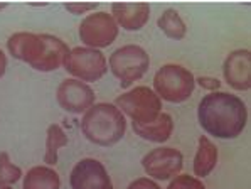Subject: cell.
Here are the masks:
<instances>
[{
    "instance_id": "cell-4",
    "label": "cell",
    "mask_w": 251,
    "mask_h": 189,
    "mask_svg": "<svg viewBox=\"0 0 251 189\" xmlns=\"http://www.w3.org/2000/svg\"><path fill=\"white\" fill-rule=\"evenodd\" d=\"M110 69L123 88H128L135 81L144 78L150 68V56L142 46L126 44L118 48L110 56Z\"/></svg>"
},
{
    "instance_id": "cell-14",
    "label": "cell",
    "mask_w": 251,
    "mask_h": 189,
    "mask_svg": "<svg viewBox=\"0 0 251 189\" xmlns=\"http://www.w3.org/2000/svg\"><path fill=\"white\" fill-rule=\"evenodd\" d=\"M133 132L142 137L144 140L155 142V144H164L171 138L174 132V120L169 113H160L159 117L150 123H133Z\"/></svg>"
},
{
    "instance_id": "cell-1",
    "label": "cell",
    "mask_w": 251,
    "mask_h": 189,
    "mask_svg": "<svg viewBox=\"0 0 251 189\" xmlns=\"http://www.w3.org/2000/svg\"><path fill=\"white\" fill-rule=\"evenodd\" d=\"M199 123L216 138H236L248 123V110L239 96L226 91H211L199 102Z\"/></svg>"
},
{
    "instance_id": "cell-8",
    "label": "cell",
    "mask_w": 251,
    "mask_h": 189,
    "mask_svg": "<svg viewBox=\"0 0 251 189\" xmlns=\"http://www.w3.org/2000/svg\"><path fill=\"white\" fill-rule=\"evenodd\" d=\"M142 165L149 177L167 181L171 177L179 176L184 165V157L180 150L174 147H157L145 154L142 159Z\"/></svg>"
},
{
    "instance_id": "cell-10",
    "label": "cell",
    "mask_w": 251,
    "mask_h": 189,
    "mask_svg": "<svg viewBox=\"0 0 251 189\" xmlns=\"http://www.w3.org/2000/svg\"><path fill=\"white\" fill-rule=\"evenodd\" d=\"M56 100L64 111L79 115L95 105V91L90 84L79 80H64L57 86Z\"/></svg>"
},
{
    "instance_id": "cell-7",
    "label": "cell",
    "mask_w": 251,
    "mask_h": 189,
    "mask_svg": "<svg viewBox=\"0 0 251 189\" xmlns=\"http://www.w3.org/2000/svg\"><path fill=\"white\" fill-rule=\"evenodd\" d=\"M118 24L111 14L108 12H93L81 21L79 24V39L86 48L103 49L108 48L118 37Z\"/></svg>"
},
{
    "instance_id": "cell-18",
    "label": "cell",
    "mask_w": 251,
    "mask_h": 189,
    "mask_svg": "<svg viewBox=\"0 0 251 189\" xmlns=\"http://www.w3.org/2000/svg\"><path fill=\"white\" fill-rule=\"evenodd\" d=\"M69 138L66 132L61 129V125L52 123L48 127L46 132V152H44V162L48 165H56L57 164V154L59 149H63L64 145H68Z\"/></svg>"
},
{
    "instance_id": "cell-2",
    "label": "cell",
    "mask_w": 251,
    "mask_h": 189,
    "mask_svg": "<svg viewBox=\"0 0 251 189\" xmlns=\"http://www.w3.org/2000/svg\"><path fill=\"white\" fill-rule=\"evenodd\" d=\"M81 130L91 144L110 147L125 137V115L113 103H95L84 111Z\"/></svg>"
},
{
    "instance_id": "cell-15",
    "label": "cell",
    "mask_w": 251,
    "mask_h": 189,
    "mask_svg": "<svg viewBox=\"0 0 251 189\" xmlns=\"http://www.w3.org/2000/svg\"><path fill=\"white\" fill-rule=\"evenodd\" d=\"M44 41H46V51L42 59L39 61V64L36 66V71L51 73L59 69L64 64V59H66V56L69 54V48L59 37L51 36V34H44Z\"/></svg>"
},
{
    "instance_id": "cell-11",
    "label": "cell",
    "mask_w": 251,
    "mask_h": 189,
    "mask_svg": "<svg viewBox=\"0 0 251 189\" xmlns=\"http://www.w3.org/2000/svg\"><path fill=\"white\" fill-rule=\"evenodd\" d=\"M7 49L15 59L24 61V63L36 69L46 51L44 34L15 32L7 41Z\"/></svg>"
},
{
    "instance_id": "cell-16",
    "label": "cell",
    "mask_w": 251,
    "mask_h": 189,
    "mask_svg": "<svg viewBox=\"0 0 251 189\" xmlns=\"http://www.w3.org/2000/svg\"><path fill=\"white\" fill-rule=\"evenodd\" d=\"M24 189H59L61 177L49 165H36L30 167L24 176Z\"/></svg>"
},
{
    "instance_id": "cell-13",
    "label": "cell",
    "mask_w": 251,
    "mask_h": 189,
    "mask_svg": "<svg viewBox=\"0 0 251 189\" xmlns=\"http://www.w3.org/2000/svg\"><path fill=\"white\" fill-rule=\"evenodd\" d=\"M111 17L125 30H140L150 19L149 3H113Z\"/></svg>"
},
{
    "instance_id": "cell-26",
    "label": "cell",
    "mask_w": 251,
    "mask_h": 189,
    "mask_svg": "<svg viewBox=\"0 0 251 189\" xmlns=\"http://www.w3.org/2000/svg\"><path fill=\"white\" fill-rule=\"evenodd\" d=\"M7 7V3H0V10H3Z\"/></svg>"
},
{
    "instance_id": "cell-24",
    "label": "cell",
    "mask_w": 251,
    "mask_h": 189,
    "mask_svg": "<svg viewBox=\"0 0 251 189\" xmlns=\"http://www.w3.org/2000/svg\"><path fill=\"white\" fill-rule=\"evenodd\" d=\"M96 7H98V3H66L64 9L69 10L71 14L81 15V14L90 12V10H95Z\"/></svg>"
},
{
    "instance_id": "cell-21",
    "label": "cell",
    "mask_w": 251,
    "mask_h": 189,
    "mask_svg": "<svg viewBox=\"0 0 251 189\" xmlns=\"http://www.w3.org/2000/svg\"><path fill=\"white\" fill-rule=\"evenodd\" d=\"M167 189H206V186H204L202 181H201L199 177L189 176V174H180V176L174 177Z\"/></svg>"
},
{
    "instance_id": "cell-19",
    "label": "cell",
    "mask_w": 251,
    "mask_h": 189,
    "mask_svg": "<svg viewBox=\"0 0 251 189\" xmlns=\"http://www.w3.org/2000/svg\"><path fill=\"white\" fill-rule=\"evenodd\" d=\"M160 30L165 34L167 37H171L174 41H180L185 37L187 34V27H185V22L182 21V17L179 15L176 9H167L164 14L159 17L157 21Z\"/></svg>"
},
{
    "instance_id": "cell-5",
    "label": "cell",
    "mask_w": 251,
    "mask_h": 189,
    "mask_svg": "<svg viewBox=\"0 0 251 189\" xmlns=\"http://www.w3.org/2000/svg\"><path fill=\"white\" fill-rule=\"evenodd\" d=\"M113 105L122 113L128 115L133 123H150L162 113V100L149 86H135L117 96Z\"/></svg>"
},
{
    "instance_id": "cell-23",
    "label": "cell",
    "mask_w": 251,
    "mask_h": 189,
    "mask_svg": "<svg viewBox=\"0 0 251 189\" xmlns=\"http://www.w3.org/2000/svg\"><path fill=\"white\" fill-rule=\"evenodd\" d=\"M126 189H162V188L153 179H150V177H138L133 183H130V186Z\"/></svg>"
},
{
    "instance_id": "cell-3",
    "label": "cell",
    "mask_w": 251,
    "mask_h": 189,
    "mask_svg": "<svg viewBox=\"0 0 251 189\" xmlns=\"http://www.w3.org/2000/svg\"><path fill=\"white\" fill-rule=\"evenodd\" d=\"M196 78L180 64H164L153 76V91L169 103H182L194 93Z\"/></svg>"
},
{
    "instance_id": "cell-27",
    "label": "cell",
    "mask_w": 251,
    "mask_h": 189,
    "mask_svg": "<svg viewBox=\"0 0 251 189\" xmlns=\"http://www.w3.org/2000/svg\"><path fill=\"white\" fill-rule=\"evenodd\" d=\"M0 189H12V186H2Z\"/></svg>"
},
{
    "instance_id": "cell-25",
    "label": "cell",
    "mask_w": 251,
    "mask_h": 189,
    "mask_svg": "<svg viewBox=\"0 0 251 189\" xmlns=\"http://www.w3.org/2000/svg\"><path fill=\"white\" fill-rule=\"evenodd\" d=\"M5 71H7V56L0 49V78L5 75Z\"/></svg>"
},
{
    "instance_id": "cell-20",
    "label": "cell",
    "mask_w": 251,
    "mask_h": 189,
    "mask_svg": "<svg viewBox=\"0 0 251 189\" xmlns=\"http://www.w3.org/2000/svg\"><path fill=\"white\" fill-rule=\"evenodd\" d=\"M22 176H24L22 174V169L10 161L9 154L0 152V188L12 186Z\"/></svg>"
},
{
    "instance_id": "cell-9",
    "label": "cell",
    "mask_w": 251,
    "mask_h": 189,
    "mask_svg": "<svg viewBox=\"0 0 251 189\" xmlns=\"http://www.w3.org/2000/svg\"><path fill=\"white\" fill-rule=\"evenodd\" d=\"M69 184L71 189H113L106 167L91 157L76 162L69 174Z\"/></svg>"
},
{
    "instance_id": "cell-17",
    "label": "cell",
    "mask_w": 251,
    "mask_h": 189,
    "mask_svg": "<svg viewBox=\"0 0 251 189\" xmlns=\"http://www.w3.org/2000/svg\"><path fill=\"white\" fill-rule=\"evenodd\" d=\"M218 164V147L209 140V137L202 135L199 138L198 152L194 157V174L199 177H206L214 171Z\"/></svg>"
},
{
    "instance_id": "cell-22",
    "label": "cell",
    "mask_w": 251,
    "mask_h": 189,
    "mask_svg": "<svg viewBox=\"0 0 251 189\" xmlns=\"http://www.w3.org/2000/svg\"><path fill=\"white\" fill-rule=\"evenodd\" d=\"M196 83H198L201 88L209 90V91H218L219 88H221V81L218 78H212V76H199V78H196Z\"/></svg>"
},
{
    "instance_id": "cell-12",
    "label": "cell",
    "mask_w": 251,
    "mask_h": 189,
    "mask_svg": "<svg viewBox=\"0 0 251 189\" xmlns=\"http://www.w3.org/2000/svg\"><path fill=\"white\" fill-rule=\"evenodd\" d=\"M223 75L226 83L238 91H246L251 88V53L248 49L233 51L225 59Z\"/></svg>"
},
{
    "instance_id": "cell-6",
    "label": "cell",
    "mask_w": 251,
    "mask_h": 189,
    "mask_svg": "<svg viewBox=\"0 0 251 189\" xmlns=\"http://www.w3.org/2000/svg\"><path fill=\"white\" fill-rule=\"evenodd\" d=\"M64 69L83 83L98 81L106 75L108 61L100 49L91 48H75L69 49V54L64 59Z\"/></svg>"
}]
</instances>
